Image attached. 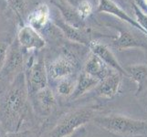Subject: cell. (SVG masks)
<instances>
[{
	"label": "cell",
	"mask_w": 147,
	"mask_h": 137,
	"mask_svg": "<svg viewBox=\"0 0 147 137\" xmlns=\"http://www.w3.org/2000/svg\"><path fill=\"white\" fill-rule=\"evenodd\" d=\"M28 89L25 75L19 72L0 103V113L7 128L15 129L26 108Z\"/></svg>",
	"instance_id": "obj_1"
},
{
	"label": "cell",
	"mask_w": 147,
	"mask_h": 137,
	"mask_svg": "<svg viewBox=\"0 0 147 137\" xmlns=\"http://www.w3.org/2000/svg\"><path fill=\"white\" fill-rule=\"evenodd\" d=\"M92 121L99 127L115 134L147 135V121L135 120L118 114L97 116L93 117Z\"/></svg>",
	"instance_id": "obj_2"
},
{
	"label": "cell",
	"mask_w": 147,
	"mask_h": 137,
	"mask_svg": "<svg viewBox=\"0 0 147 137\" xmlns=\"http://www.w3.org/2000/svg\"><path fill=\"white\" fill-rule=\"evenodd\" d=\"M94 111L90 108L79 109L64 114L46 137H69L92 121Z\"/></svg>",
	"instance_id": "obj_3"
},
{
	"label": "cell",
	"mask_w": 147,
	"mask_h": 137,
	"mask_svg": "<svg viewBox=\"0 0 147 137\" xmlns=\"http://www.w3.org/2000/svg\"><path fill=\"white\" fill-rule=\"evenodd\" d=\"M77 59L69 53H64L56 59L47 68L48 77L59 82L63 79L70 78L77 69Z\"/></svg>",
	"instance_id": "obj_4"
},
{
	"label": "cell",
	"mask_w": 147,
	"mask_h": 137,
	"mask_svg": "<svg viewBox=\"0 0 147 137\" xmlns=\"http://www.w3.org/2000/svg\"><path fill=\"white\" fill-rule=\"evenodd\" d=\"M118 29L119 35L115 37L113 40V45L119 50L134 49V48H143L147 49V36L141 31L134 33L130 31L123 27H120L118 25L113 26Z\"/></svg>",
	"instance_id": "obj_5"
},
{
	"label": "cell",
	"mask_w": 147,
	"mask_h": 137,
	"mask_svg": "<svg viewBox=\"0 0 147 137\" xmlns=\"http://www.w3.org/2000/svg\"><path fill=\"white\" fill-rule=\"evenodd\" d=\"M18 43L23 50H40L46 46L43 37L28 25H24L18 33Z\"/></svg>",
	"instance_id": "obj_6"
},
{
	"label": "cell",
	"mask_w": 147,
	"mask_h": 137,
	"mask_svg": "<svg viewBox=\"0 0 147 137\" xmlns=\"http://www.w3.org/2000/svg\"><path fill=\"white\" fill-rule=\"evenodd\" d=\"M48 72L43 59H38L28 70V93L35 94L48 87Z\"/></svg>",
	"instance_id": "obj_7"
},
{
	"label": "cell",
	"mask_w": 147,
	"mask_h": 137,
	"mask_svg": "<svg viewBox=\"0 0 147 137\" xmlns=\"http://www.w3.org/2000/svg\"><path fill=\"white\" fill-rule=\"evenodd\" d=\"M97 12L99 13H106L113 15V16L118 18L120 20L127 23L130 26L139 30L142 33H144V29L141 28L140 25L137 23L135 19H134L131 16L126 13L117 3H115L113 0H99L97 4Z\"/></svg>",
	"instance_id": "obj_8"
},
{
	"label": "cell",
	"mask_w": 147,
	"mask_h": 137,
	"mask_svg": "<svg viewBox=\"0 0 147 137\" xmlns=\"http://www.w3.org/2000/svg\"><path fill=\"white\" fill-rule=\"evenodd\" d=\"M89 48L90 49L92 53L99 57L109 68L120 73L121 75L127 76L124 68L120 64L114 54L105 44H102L99 41H92L89 45Z\"/></svg>",
	"instance_id": "obj_9"
},
{
	"label": "cell",
	"mask_w": 147,
	"mask_h": 137,
	"mask_svg": "<svg viewBox=\"0 0 147 137\" xmlns=\"http://www.w3.org/2000/svg\"><path fill=\"white\" fill-rule=\"evenodd\" d=\"M24 50L20 48L18 41H14V43L8 47L7 59L2 70L0 72H2L3 76H10L13 75L15 72L20 70L24 63Z\"/></svg>",
	"instance_id": "obj_10"
},
{
	"label": "cell",
	"mask_w": 147,
	"mask_h": 137,
	"mask_svg": "<svg viewBox=\"0 0 147 137\" xmlns=\"http://www.w3.org/2000/svg\"><path fill=\"white\" fill-rule=\"evenodd\" d=\"M121 76L120 73L113 72L106 78L100 80L95 87V91L99 96L111 99L119 92L121 84Z\"/></svg>",
	"instance_id": "obj_11"
},
{
	"label": "cell",
	"mask_w": 147,
	"mask_h": 137,
	"mask_svg": "<svg viewBox=\"0 0 147 137\" xmlns=\"http://www.w3.org/2000/svg\"><path fill=\"white\" fill-rule=\"evenodd\" d=\"M53 22L56 25V27H58L61 32L64 34V36L69 39L70 41L77 42L82 45H86L89 47L90 43L92 42L89 35L84 32L82 28H75L71 25L66 23L62 18H56L53 19Z\"/></svg>",
	"instance_id": "obj_12"
},
{
	"label": "cell",
	"mask_w": 147,
	"mask_h": 137,
	"mask_svg": "<svg viewBox=\"0 0 147 137\" xmlns=\"http://www.w3.org/2000/svg\"><path fill=\"white\" fill-rule=\"evenodd\" d=\"M83 72L92 76L95 79L101 80L109 76L111 73H113L114 70L109 68L99 57L92 53L85 63Z\"/></svg>",
	"instance_id": "obj_13"
},
{
	"label": "cell",
	"mask_w": 147,
	"mask_h": 137,
	"mask_svg": "<svg viewBox=\"0 0 147 137\" xmlns=\"http://www.w3.org/2000/svg\"><path fill=\"white\" fill-rule=\"evenodd\" d=\"M50 19V10L47 4H39L28 17V25L39 31L47 26Z\"/></svg>",
	"instance_id": "obj_14"
},
{
	"label": "cell",
	"mask_w": 147,
	"mask_h": 137,
	"mask_svg": "<svg viewBox=\"0 0 147 137\" xmlns=\"http://www.w3.org/2000/svg\"><path fill=\"white\" fill-rule=\"evenodd\" d=\"M36 105L43 115L48 116L52 113L56 106V98L53 91L49 87L38 91L34 94Z\"/></svg>",
	"instance_id": "obj_15"
},
{
	"label": "cell",
	"mask_w": 147,
	"mask_h": 137,
	"mask_svg": "<svg viewBox=\"0 0 147 137\" xmlns=\"http://www.w3.org/2000/svg\"><path fill=\"white\" fill-rule=\"evenodd\" d=\"M100 80L93 78L92 76L89 75L85 72H82L80 74L78 80L75 82V87L73 90V92L69 96L70 100L73 101L80 97H82L86 92L95 89L96 86L98 85Z\"/></svg>",
	"instance_id": "obj_16"
},
{
	"label": "cell",
	"mask_w": 147,
	"mask_h": 137,
	"mask_svg": "<svg viewBox=\"0 0 147 137\" xmlns=\"http://www.w3.org/2000/svg\"><path fill=\"white\" fill-rule=\"evenodd\" d=\"M56 7H57L60 14H61L62 19L66 23H68L71 26L78 28H83L84 27V20L79 16L78 12L76 9L72 8L71 7L68 6L67 4H61V3H53Z\"/></svg>",
	"instance_id": "obj_17"
},
{
	"label": "cell",
	"mask_w": 147,
	"mask_h": 137,
	"mask_svg": "<svg viewBox=\"0 0 147 137\" xmlns=\"http://www.w3.org/2000/svg\"><path fill=\"white\" fill-rule=\"evenodd\" d=\"M127 77H130L137 85L136 94L140 93L144 89V84L145 79L147 78V65L144 64H137L131 65L124 68Z\"/></svg>",
	"instance_id": "obj_18"
},
{
	"label": "cell",
	"mask_w": 147,
	"mask_h": 137,
	"mask_svg": "<svg viewBox=\"0 0 147 137\" xmlns=\"http://www.w3.org/2000/svg\"><path fill=\"white\" fill-rule=\"evenodd\" d=\"M57 90L58 93L61 96H70L73 92V90L75 87V82L70 78L63 79L58 82Z\"/></svg>",
	"instance_id": "obj_19"
},
{
	"label": "cell",
	"mask_w": 147,
	"mask_h": 137,
	"mask_svg": "<svg viewBox=\"0 0 147 137\" xmlns=\"http://www.w3.org/2000/svg\"><path fill=\"white\" fill-rule=\"evenodd\" d=\"M94 9V5L90 1V0H82V2L80 4L76 11L78 12L79 16L83 20L89 18L92 14Z\"/></svg>",
	"instance_id": "obj_20"
},
{
	"label": "cell",
	"mask_w": 147,
	"mask_h": 137,
	"mask_svg": "<svg viewBox=\"0 0 147 137\" xmlns=\"http://www.w3.org/2000/svg\"><path fill=\"white\" fill-rule=\"evenodd\" d=\"M133 10L136 18L135 20L141 26V28L144 29L145 35L147 36V15L144 11H142V9L134 2H133Z\"/></svg>",
	"instance_id": "obj_21"
},
{
	"label": "cell",
	"mask_w": 147,
	"mask_h": 137,
	"mask_svg": "<svg viewBox=\"0 0 147 137\" xmlns=\"http://www.w3.org/2000/svg\"><path fill=\"white\" fill-rule=\"evenodd\" d=\"M7 49H8V46L5 42L0 41V70H2L5 61H6Z\"/></svg>",
	"instance_id": "obj_22"
},
{
	"label": "cell",
	"mask_w": 147,
	"mask_h": 137,
	"mask_svg": "<svg viewBox=\"0 0 147 137\" xmlns=\"http://www.w3.org/2000/svg\"><path fill=\"white\" fill-rule=\"evenodd\" d=\"M65 1L68 6L71 7L74 9H77L78 7L80 6V4L82 2V0H65Z\"/></svg>",
	"instance_id": "obj_23"
},
{
	"label": "cell",
	"mask_w": 147,
	"mask_h": 137,
	"mask_svg": "<svg viewBox=\"0 0 147 137\" xmlns=\"http://www.w3.org/2000/svg\"><path fill=\"white\" fill-rule=\"evenodd\" d=\"M85 134H86V131L83 127H82V128H80L79 130L76 131L75 133L72 135H70L69 137H83Z\"/></svg>",
	"instance_id": "obj_24"
},
{
	"label": "cell",
	"mask_w": 147,
	"mask_h": 137,
	"mask_svg": "<svg viewBox=\"0 0 147 137\" xmlns=\"http://www.w3.org/2000/svg\"><path fill=\"white\" fill-rule=\"evenodd\" d=\"M90 2H92L93 5H97L98 4V2H99V0H90Z\"/></svg>",
	"instance_id": "obj_25"
}]
</instances>
